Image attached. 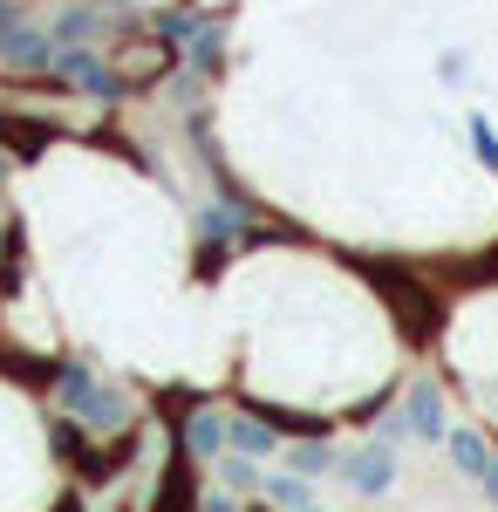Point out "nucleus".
I'll return each instance as SVG.
<instances>
[{
    "instance_id": "nucleus-1",
    "label": "nucleus",
    "mask_w": 498,
    "mask_h": 512,
    "mask_svg": "<svg viewBox=\"0 0 498 512\" xmlns=\"http://www.w3.org/2000/svg\"><path fill=\"white\" fill-rule=\"evenodd\" d=\"M62 410H76L82 424H96V431H116L130 417V403L103 376H89V369H62Z\"/></svg>"
},
{
    "instance_id": "nucleus-2",
    "label": "nucleus",
    "mask_w": 498,
    "mask_h": 512,
    "mask_svg": "<svg viewBox=\"0 0 498 512\" xmlns=\"http://www.w3.org/2000/svg\"><path fill=\"white\" fill-rule=\"evenodd\" d=\"M157 28H164L171 41H192V69H198V76L219 69V55H226V28H219L212 14H157Z\"/></svg>"
},
{
    "instance_id": "nucleus-3",
    "label": "nucleus",
    "mask_w": 498,
    "mask_h": 512,
    "mask_svg": "<svg viewBox=\"0 0 498 512\" xmlns=\"http://www.w3.org/2000/svg\"><path fill=\"white\" fill-rule=\"evenodd\" d=\"M185 451L205 458V465H219V458L232 451V424L219 417V410H192V417H185Z\"/></svg>"
},
{
    "instance_id": "nucleus-4",
    "label": "nucleus",
    "mask_w": 498,
    "mask_h": 512,
    "mask_svg": "<svg viewBox=\"0 0 498 512\" xmlns=\"http://www.w3.org/2000/svg\"><path fill=\"white\" fill-rule=\"evenodd\" d=\"M55 69H62V76H76L82 89H89V96H103V103H116V96H123V82H116L96 55H82V48H62V62H55Z\"/></svg>"
},
{
    "instance_id": "nucleus-5",
    "label": "nucleus",
    "mask_w": 498,
    "mask_h": 512,
    "mask_svg": "<svg viewBox=\"0 0 498 512\" xmlns=\"http://www.w3.org/2000/svg\"><path fill=\"white\" fill-rule=\"evenodd\" d=\"M403 417H410V437L437 444V437H444V396H437V383H417L410 403H403Z\"/></svg>"
},
{
    "instance_id": "nucleus-6",
    "label": "nucleus",
    "mask_w": 498,
    "mask_h": 512,
    "mask_svg": "<svg viewBox=\"0 0 498 512\" xmlns=\"http://www.w3.org/2000/svg\"><path fill=\"white\" fill-rule=\"evenodd\" d=\"M348 485H355V492H389V485H396V451L376 444V451L348 458Z\"/></svg>"
},
{
    "instance_id": "nucleus-7",
    "label": "nucleus",
    "mask_w": 498,
    "mask_h": 512,
    "mask_svg": "<svg viewBox=\"0 0 498 512\" xmlns=\"http://www.w3.org/2000/svg\"><path fill=\"white\" fill-rule=\"evenodd\" d=\"M451 465H458L464 478H485V465H492L485 437H478V431H451Z\"/></svg>"
},
{
    "instance_id": "nucleus-8",
    "label": "nucleus",
    "mask_w": 498,
    "mask_h": 512,
    "mask_svg": "<svg viewBox=\"0 0 498 512\" xmlns=\"http://www.w3.org/2000/svg\"><path fill=\"white\" fill-rule=\"evenodd\" d=\"M219 478H226V492H260V485H267V478L253 472L246 451H226V458H219Z\"/></svg>"
},
{
    "instance_id": "nucleus-9",
    "label": "nucleus",
    "mask_w": 498,
    "mask_h": 512,
    "mask_svg": "<svg viewBox=\"0 0 498 512\" xmlns=\"http://www.w3.org/2000/svg\"><path fill=\"white\" fill-rule=\"evenodd\" d=\"M260 492H267L273 506H307V472H273Z\"/></svg>"
},
{
    "instance_id": "nucleus-10",
    "label": "nucleus",
    "mask_w": 498,
    "mask_h": 512,
    "mask_svg": "<svg viewBox=\"0 0 498 512\" xmlns=\"http://www.w3.org/2000/svg\"><path fill=\"white\" fill-rule=\"evenodd\" d=\"M232 451L267 458V451H273V431H267V424H253V417H239V424H232Z\"/></svg>"
},
{
    "instance_id": "nucleus-11",
    "label": "nucleus",
    "mask_w": 498,
    "mask_h": 512,
    "mask_svg": "<svg viewBox=\"0 0 498 512\" xmlns=\"http://www.w3.org/2000/svg\"><path fill=\"white\" fill-rule=\"evenodd\" d=\"M198 233L205 239H232L239 233V212H232V205H205V212H198Z\"/></svg>"
},
{
    "instance_id": "nucleus-12",
    "label": "nucleus",
    "mask_w": 498,
    "mask_h": 512,
    "mask_svg": "<svg viewBox=\"0 0 498 512\" xmlns=\"http://www.w3.org/2000/svg\"><path fill=\"white\" fill-rule=\"evenodd\" d=\"M89 35H96V14H62V21H55V41H62V48H82Z\"/></svg>"
},
{
    "instance_id": "nucleus-13",
    "label": "nucleus",
    "mask_w": 498,
    "mask_h": 512,
    "mask_svg": "<svg viewBox=\"0 0 498 512\" xmlns=\"http://www.w3.org/2000/svg\"><path fill=\"white\" fill-rule=\"evenodd\" d=\"M287 465H294V472H307V478H321L328 465H335V458H328L321 444H294V451H287Z\"/></svg>"
},
{
    "instance_id": "nucleus-14",
    "label": "nucleus",
    "mask_w": 498,
    "mask_h": 512,
    "mask_svg": "<svg viewBox=\"0 0 498 512\" xmlns=\"http://www.w3.org/2000/svg\"><path fill=\"white\" fill-rule=\"evenodd\" d=\"M471 151H478L485 171H498V137H492V123H485V117H471Z\"/></svg>"
},
{
    "instance_id": "nucleus-15",
    "label": "nucleus",
    "mask_w": 498,
    "mask_h": 512,
    "mask_svg": "<svg viewBox=\"0 0 498 512\" xmlns=\"http://www.w3.org/2000/svg\"><path fill=\"white\" fill-rule=\"evenodd\" d=\"M55 444H62V458H82V437H76V424H55Z\"/></svg>"
},
{
    "instance_id": "nucleus-16",
    "label": "nucleus",
    "mask_w": 498,
    "mask_h": 512,
    "mask_svg": "<svg viewBox=\"0 0 498 512\" xmlns=\"http://www.w3.org/2000/svg\"><path fill=\"white\" fill-rule=\"evenodd\" d=\"M14 28H21V14H14V7L0 0V48H7V35H14Z\"/></svg>"
},
{
    "instance_id": "nucleus-17",
    "label": "nucleus",
    "mask_w": 498,
    "mask_h": 512,
    "mask_svg": "<svg viewBox=\"0 0 498 512\" xmlns=\"http://www.w3.org/2000/svg\"><path fill=\"white\" fill-rule=\"evenodd\" d=\"M478 485H485V499H498V458L485 465V478H478Z\"/></svg>"
}]
</instances>
